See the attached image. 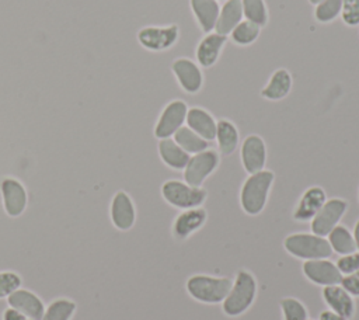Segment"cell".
<instances>
[{
    "label": "cell",
    "instance_id": "7c38bea8",
    "mask_svg": "<svg viewBox=\"0 0 359 320\" xmlns=\"http://www.w3.org/2000/svg\"><path fill=\"white\" fill-rule=\"evenodd\" d=\"M0 192L3 198V206L8 216H20L27 206V191L24 185L11 177H6L0 181Z\"/></svg>",
    "mask_w": 359,
    "mask_h": 320
},
{
    "label": "cell",
    "instance_id": "60d3db41",
    "mask_svg": "<svg viewBox=\"0 0 359 320\" xmlns=\"http://www.w3.org/2000/svg\"><path fill=\"white\" fill-rule=\"evenodd\" d=\"M307 320H311V319H307Z\"/></svg>",
    "mask_w": 359,
    "mask_h": 320
},
{
    "label": "cell",
    "instance_id": "603a6c76",
    "mask_svg": "<svg viewBox=\"0 0 359 320\" xmlns=\"http://www.w3.org/2000/svg\"><path fill=\"white\" fill-rule=\"evenodd\" d=\"M292 84L293 80L290 73L286 69H278L271 74L266 86L261 91V95L271 101H279L290 93Z\"/></svg>",
    "mask_w": 359,
    "mask_h": 320
},
{
    "label": "cell",
    "instance_id": "ffe728a7",
    "mask_svg": "<svg viewBox=\"0 0 359 320\" xmlns=\"http://www.w3.org/2000/svg\"><path fill=\"white\" fill-rule=\"evenodd\" d=\"M206 220V211L202 208H191L184 209L182 213H180L174 222L172 233L177 239L182 240L191 236L195 230L203 226Z\"/></svg>",
    "mask_w": 359,
    "mask_h": 320
},
{
    "label": "cell",
    "instance_id": "8d00e7d4",
    "mask_svg": "<svg viewBox=\"0 0 359 320\" xmlns=\"http://www.w3.org/2000/svg\"><path fill=\"white\" fill-rule=\"evenodd\" d=\"M1 320H32V319L27 317L25 314L20 313L18 310H15V309H13V307H8V309H6V310L3 312Z\"/></svg>",
    "mask_w": 359,
    "mask_h": 320
},
{
    "label": "cell",
    "instance_id": "8fae6325",
    "mask_svg": "<svg viewBox=\"0 0 359 320\" xmlns=\"http://www.w3.org/2000/svg\"><path fill=\"white\" fill-rule=\"evenodd\" d=\"M303 272L311 282L321 286L339 285L342 281V274L337 264L328 261L327 258L307 260L303 264Z\"/></svg>",
    "mask_w": 359,
    "mask_h": 320
},
{
    "label": "cell",
    "instance_id": "ac0fdd59",
    "mask_svg": "<svg viewBox=\"0 0 359 320\" xmlns=\"http://www.w3.org/2000/svg\"><path fill=\"white\" fill-rule=\"evenodd\" d=\"M323 298L328 305L330 310L351 319L355 313V302L352 295L345 291L341 285H331L323 289Z\"/></svg>",
    "mask_w": 359,
    "mask_h": 320
},
{
    "label": "cell",
    "instance_id": "3957f363",
    "mask_svg": "<svg viewBox=\"0 0 359 320\" xmlns=\"http://www.w3.org/2000/svg\"><path fill=\"white\" fill-rule=\"evenodd\" d=\"M231 279L223 276L194 275L187 281L188 293L203 303H220L231 289Z\"/></svg>",
    "mask_w": 359,
    "mask_h": 320
},
{
    "label": "cell",
    "instance_id": "d6a6232c",
    "mask_svg": "<svg viewBox=\"0 0 359 320\" xmlns=\"http://www.w3.org/2000/svg\"><path fill=\"white\" fill-rule=\"evenodd\" d=\"M21 286V278L13 271L0 272V299L7 298Z\"/></svg>",
    "mask_w": 359,
    "mask_h": 320
},
{
    "label": "cell",
    "instance_id": "f35d334b",
    "mask_svg": "<svg viewBox=\"0 0 359 320\" xmlns=\"http://www.w3.org/2000/svg\"><path fill=\"white\" fill-rule=\"evenodd\" d=\"M353 239H355V243H356V248L359 250V219L355 225V229H353Z\"/></svg>",
    "mask_w": 359,
    "mask_h": 320
},
{
    "label": "cell",
    "instance_id": "d4e9b609",
    "mask_svg": "<svg viewBox=\"0 0 359 320\" xmlns=\"http://www.w3.org/2000/svg\"><path fill=\"white\" fill-rule=\"evenodd\" d=\"M219 149L223 154H231L240 140L238 136V131L236 128V125L227 119H220L217 122V128H216V138Z\"/></svg>",
    "mask_w": 359,
    "mask_h": 320
},
{
    "label": "cell",
    "instance_id": "8992f818",
    "mask_svg": "<svg viewBox=\"0 0 359 320\" xmlns=\"http://www.w3.org/2000/svg\"><path fill=\"white\" fill-rule=\"evenodd\" d=\"M217 166L219 154L213 149H206L191 156L184 168L185 182L192 187H201L203 181L217 168Z\"/></svg>",
    "mask_w": 359,
    "mask_h": 320
},
{
    "label": "cell",
    "instance_id": "484cf974",
    "mask_svg": "<svg viewBox=\"0 0 359 320\" xmlns=\"http://www.w3.org/2000/svg\"><path fill=\"white\" fill-rule=\"evenodd\" d=\"M328 243H330L332 251H335L341 255L351 254L358 250L353 234L345 226H341V225L335 226L328 233Z\"/></svg>",
    "mask_w": 359,
    "mask_h": 320
},
{
    "label": "cell",
    "instance_id": "4dcf8cb0",
    "mask_svg": "<svg viewBox=\"0 0 359 320\" xmlns=\"http://www.w3.org/2000/svg\"><path fill=\"white\" fill-rule=\"evenodd\" d=\"M342 3L344 0H323L316 6V10H314L316 20L323 24L334 21L341 14Z\"/></svg>",
    "mask_w": 359,
    "mask_h": 320
},
{
    "label": "cell",
    "instance_id": "7a4b0ae2",
    "mask_svg": "<svg viewBox=\"0 0 359 320\" xmlns=\"http://www.w3.org/2000/svg\"><path fill=\"white\" fill-rule=\"evenodd\" d=\"M255 293L257 284L254 276L244 269L238 271L230 292L223 300V312L230 317L243 314L252 305Z\"/></svg>",
    "mask_w": 359,
    "mask_h": 320
},
{
    "label": "cell",
    "instance_id": "2e32d148",
    "mask_svg": "<svg viewBox=\"0 0 359 320\" xmlns=\"http://www.w3.org/2000/svg\"><path fill=\"white\" fill-rule=\"evenodd\" d=\"M226 42L227 35H222L217 32L206 34L196 46L198 65L203 67H212L217 62Z\"/></svg>",
    "mask_w": 359,
    "mask_h": 320
},
{
    "label": "cell",
    "instance_id": "277c9868",
    "mask_svg": "<svg viewBox=\"0 0 359 320\" xmlns=\"http://www.w3.org/2000/svg\"><path fill=\"white\" fill-rule=\"evenodd\" d=\"M285 248L294 257L303 260H320L328 258L332 254V248L327 239L317 234L294 233L285 239Z\"/></svg>",
    "mask_w": 359,
    "mask_h": 320
},
{
    "label": "cell",
    "instance_id": "9a60e30c",
    "mask_svg": "<svg viewBox=\"0 0 359 320\" xmlns=\"http://www.w3.org/2000/svg\"><path fill=\"white\" fill-rule=\"evenodd\" d=\"M135 219L136 212L130 196L123 191H118L111 202V220L114 226L119 230H129Z\"/></svg>",
    "mask_w": 359,
    "mask_h": 320
},
{
    "label": "cell",
    "instance_id": "6da1fadb",
    "mask_svg": "<svg viewBox=\"0 0 359 320\" xmlns=\"http://www.w3.org/2000/svg\"><path fill=\"white\" fill-rule=\"evenodd\" d=\"M273 180L275 175L269 170H261L250 174V177L244 181L240 194L241 208L245 213L258 215L264 209Z\"/></svg>",
    "mask_w": 359,
    "mask_h": 320
},
{
    "label": "cell",
    "instance_id": "5bb4252c",
    "mask_svg": "<svg viewBox=\"0 0 359 320\" xmlns=\"http://www.w3.org/2000/svg\"><path fill=\"white\" fill-rule=\"evenodd\" d=\"M7 302L10 307L18 310L32 320H41L45 313V306L42 300L32 292L27 289H15L13 293L7 296Z\"/></svg>",
    "mask_w": 359,
    "mask_h": 320
},
{
    "label": "cell",
    "instance_id": "52a82bcc",
    "mask_svg": "<svg viewBox=\"0 0 359 320\" xmlns=\"http://www.w3.org/2000/svg\"><path fill=\"white\" fill-rule=\"evenodd\" d=\"M180 38L178 25L167 27H144L137 32L139 44L153 52H161L172 48Z\"/></svg>",
    "mask_w": 359,
    "mask_h": 320
},
{
    "label": "cell",
    "instance_id": "9c48e42d",
    "mask_svg": "<svg viewBox=\"0 0 359 320\" xmlns=\"http://www.w3.org/2000/svg\"><path fill=\"white\" fill-rule=\"evenodd\" d=\"M348 204L344 199L332 198L325 201L321 209L311 219V230L317 236H328V233L338 226V222L345 215Z\"/></svg>",
    "mask_w": 359,
    "mask_h": 320
},
{
    "label": "cell",
    "instance_id": "f1b7e54d",
    "mask_svg": "<svg viewBox=\"0 0 359 320\" xmlns=\"http://www.w3.org/2000/svg\"><path fill=\"white\" fill-rule=\"evenodd\" d=\"M259 32H261V27L248 21V20H243L231 32H230V36H231V41L236 44V45H241V46H245V45H250L252 42L257 41V38L259 36Z\"/></svg>",
    "mask_w": 359,
    "mask_h": 320
},
{
    "label": "cell",
    "instance_id": "f546056e",
    "mask_svg": "<svg viewBox=\"0 0 359 320\" xmlns=\"http://www.w3.org/2000/svg\"><path fill=\"white\" fill-rule=\"evenodd\" d=\"M244 18L264 27L268 22V8L265 0H241Z\"/></svg>",
    "mask_w": 359,
    "mask_h": 320
},
{
    "label": "cell",
    "instance_id": "d590c367",
    "mask_svg": "<svg viewBox=\"0 0 359 320\" xmlns=\"http://www.w3.org/2000/svg\"><path fill=\"white\" fill-rule=\"evenodd\" d=\"M345 291H348L352 296H359V269L342 276V281L339 284Z\"/></svg>",
    "mask_w": 359,
    "mask_h": 320
},
{
    "label": "cell",
    "instance_id": "e575fe53",
    "mask_svg": "<svg viewBox=\"0 0 359 320\" xmlns=\"http://www.w3.org/2000/svg\"><path fill=\"white\" fill-rule=\"evenodd\" d=\"M337 267L341 271V274L349 275L355 271L359 269V253H351V254H345L341 255L339 260L337 261Z\"/></svg>",
    "mask_w": 359,
    "mask_h": 320
},
{
    "label": "cell",
    "instance_id": "30bf717a",
    "mask_svg": "<svg viewBox=\"0 0 359 320\" xmlns=\"http://www.w3.org/2000/svg\"><path fill=\"white\" fill-rule=\"evenodd\" d=\"M171 70L185 93L195 94L202 88L203 74L194 60L188 58H178L172 62Z\"/></svg>",
    "mask_w": 359,
    "mask_h": 320
},
{
    "label": "cell",
    "instance_id": "44dd1931",
    "mask_svg": "<svg viewBox=\"0 0 359 320\" xmlns=\"http://www.w3.org/2000/svg\"><path fill=\"white\" fill-rule=\"evenodd\" d=\"M244 18L241 0H226L220 7L215 32L229 35Z\"/></svg>",
    "mask_w": 359,
    "mask_h": 320
},
{
    "label": "cell",
    "instance_id": "4316f807",
    "mask_svg": "<svg viewBox=\"0 0 359 320\" xmlns=\"http://www.w3.org/2000/svg\"><path fill=\"white\" fill-rule=\"evenodd\" d=\"M174 140L188 153V154H196L199 152H203L208 149V140L201 138L198 133H195L188 126H181L174 133Z\"/></svg>",
    "mask_w": 359,
    "mask_h": 320
},
{
    "label": "cell",
    "instance_id": "836d02e7",
    "mask_svg": "<svg viewBox=\"0 0 359 320\" xmlns=\"http://www.w3.org/2000/svg\"><path fill=\"white\" fill-rule=\"evenodd\" d=\"M341 17L346 25H359V0H344Z\"/></svg>",
    "mask_w": 359,
    "mask_h": 320
},
{
    "label": "cell",
    "instance_id": "74e56055",
    "mask_svg": "<svg viewBox=\"0 0 359 320\" xmlns=\"http://www.w3.org/2000/svg\"><path fill=\"white\" fill-rule=\"evenodd\" d=\"M320 320H349L332 310H324L321 314H320Z\"/></svg>",
    "mask_w": 359,
    "mask_h": 320
},
{
    "label": "cell",
    "instance_id": "4fadbf2b",
    "mask_svg": "<svg viewBox=\"0 0 359 320\" xmlns=\"http://www.w3.org/2000/svg\"><path fill=\"white\" fill-rule=\"evenodd\" d=\"M266 161V147L258 135H250L241 145V163L248 174L264 170Z\"/></svg>",
    "mask_w": 359,
    "mask_h": 320
},
{
    "label": "cell",
    "instance_id": "e0dca14e",
    "mask_svg": "<svg viewBox=\"0 0 359 320\" xmlns=\"http://www.w3.org/2000/svg\"><path fill=\"white\" fill-rule=\"evenodd\" d=\"M325 201L327 195L321 187H310L302 195L294 209L293 218L300 222L311 220L316 216V213L321 209V206L325 204Z\"/></svg>",
    "mask_w": 359,
    "mask_h": 320
},
{
    "label": "cell",
    "instance_id": "ab89813d",
    "mask_svg": "<svg viewBox=\"0 0 359 320\" xmlns=\"http://www.w3.org/2000/svg\"><path fill=\"white\" fill-rule=\"evenodd\" d=\"M309 1H310L311 4H314V6H317V4H318V3H321L323 0H309Z\"/></svg>",
    "mask_w": 359,
    "mask_h": 320
},
{
    "label": "cell",
    "instance_id": "ba28073f",
    "mask_svg": "<svg viewBox=\"0 0 359 320\" xmlns=\"http://www.w3.org/2000/svg\"><path fill=\"white\" fill-rule=\"evenodd\" d=\"M188 105L182 100L170 101L161 111L157 124L154 126V135L158 139H167L174 136V133L184 126L187 119Z\"/></svg>",
    "mask_w": 359,
    "mask_h": 320
},
{
    "label": "cell",
    "instance_id": "5b68a950",
    "mask_svg": "<svg viewBox=\"0 0 359 320\" xmlns=\"http://www.w3.org/2000/svg\"><path fill=\"white\" fill-rule=\"evenodd\" d=\"M163 198L172 206L191 209L201 206L206 199V191L201 187H192L178 180H168L161 187Z\"/></svg>",
    "mask_w": 359,
    "mask_h": 320
},
{
    "label": "cell",
    "instance_id": "83f0119b",
    "mask_svg": "<svg viewBox=\"0 0 359 320\" xmlns=\"http://www.w3.org/2000/svg\"><path fill=\"white\" fill-rule=\"evenodd\" d=\"M76 312V303L70 299H56L46 309L41 320H70Z\"/></svg>",
    "mask_w": 359,
    "mask_h": 320
},
{
    "label": "cell",
    "instance_id": "7402d4cb",
    "mask_svg": "<svg viewBox=\"0 0 359 320\" xmlns=\"http://www.w3.org/2000/svg\"><path fill=\"white\" fill-rule=\"evenodd\" d=\"M189 6L201 29L206 34L213 31L220 11L217 0H189Z\"/></svg>",
    "mask_w": 359,
    "mask_h": 320
},
{
    "label": "cell",
    "instance_id": "1f68e13d",
    "mask_svg": "<svg viewBox=\"0 0 359 320\" xmlns=\"http://www.w3.org/2000/svg\"><path fill=\"white\" fill-rule=\"evenodd\" d=\"M280 309L283 313V320H307L309 319L306 306L294 298L282 299Z\"/></svg>",
    "mask_w": 359,
    "mask_h": 320
},
{
    "label": "cell",
    "instance_id": "d6986e66",
    "mask_svg": "<svg viewBox=\"0 0 359 320\" xmlns=\"http://www.w3.org/2000/svg\"><path fill=\"white\" fill-rule=\"evenodd\" d=\"M185 122L189 129H192L195 133H198L205 140H208V142L215 140L217 122L206 109L199 108V107L188 108Z\"/></svg>",
    "mask_w": 359,
    "mask_h": 320
},
{
    "label": "cell",
    "instance_id": "cb8c5ba5",
    "mask_svg": "<svg viewBox=\"0 0 359 320\" xmlns=\"http://www.w3.org/2000/svg\"><path fill=\"white\" fill-rule=\"evenodd\" d=\"M158 154L161 160L171 168L174 170H184L188 160L189 154L171 138L167 139H160L158 142Z\"/></svg>",
    "mask_w": 359,
    "mask_h": 320
}]
</instances>
